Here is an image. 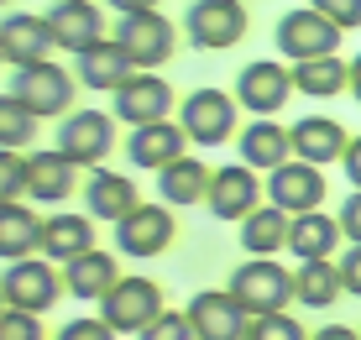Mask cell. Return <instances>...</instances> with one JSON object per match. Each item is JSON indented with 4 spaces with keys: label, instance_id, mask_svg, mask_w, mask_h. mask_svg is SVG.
<instances>
[{
    "label": "cell",
    "instance_id": "28",
    "mask_svg": "<svg viewBox=\"0 0 361 340\" xmlns=\"http://www.w3.org/2000/svg\"><path fill=\"white\" fill-rule=\"evenodd\" d=\"M293 288H298V304L330 309L335 298L345 293L341 262H335V257H309V262H298V267H293Z\"/></svg>",
    "mask_w": 361,
    "mask_h": 340
},
{
    "label": "cell",
    "instance_id": "39",
    "mask_svg": "<svg viewBox=\"0 0 361 340\" xmlns=\"http://www.w3.org/2000/svg\"><path fill=\"white\" fill-rule=\"evenodd\" d=\"M341 231L351 246H361V188H351V199L341 205Z\"/></svg>",
    "mask_w": 361,
    "mask_h": 340
},
{
    "label": "cell",
    "instance_id": "4",
    "mask_svg": "<svg viewBox=\"0 0 361 340\" xmlns=\"http://www.w3.org/2000/svg\"><path fill=\"white\" fill-rule=\"evenodd\" d=\"M341 27L330 16H319L314 6H298V11H283L278 27H272V47H278L288 63H309V58H330L341 47Z\"/></svg>",
    "mask_w": 361,
    "mask_h": 340
},
{
    "label": "cell",
    "instance_id": "44",
    "mask_svg": "<svg viewBox=\"0 0 361 340\" xmlns=\"http://www.w3.org/2000/svg\"><path fill=\"white\" fill-rule=\"evenodd\" d=\"M351 95H356V105H361V53L351 58Z\"/></svg>",
    "mask_w": 361,
    "mask_h": 340
},
{
    "label": "cell",
    "instance_id": "19",
    "mask_svg": "<svg viewBox=\"0 0 361 340\" xmlns=\"http://www.w3.org/2000/svg\"><path fill=\"white\" fill-rule=\"evenodd\" d=\"M73 73H79L84 90H110L116 95L121 84L136 73V63L126 58V47L116 42V37H99L94 47H84V53H73Z\"/></svg>",
    "mask_w": 361,
    "mask_h": 340
},
{
    "label": "cell",
    "instance_id": "11",
    "mask_svg": "<svg viewBox=\"0 0 361 340\" xmlns=\"http://www.w3.org/2000/svg\"><path fill=\"white\" fill-rule=\"evenodd\" d=\"M293 90H298L293 68H283V63H272V58H257V63H246V68L235 73V99H241V110H252V116H278Z\"/></svg>",
    "mask_w": 361,
    "mask_h": 340
},
{
    "label": "cell",
    "instance_id": "25",
    "mask_svg": "<svg viewBox=\"0 0 361 340\" xmlns=\"http://www.w3.org/2000/svg\"><path fill=\"white\" fill-rule=\"evenodd\" d=\"M42 251V215L27 210L21 199H0V257L21 262Z\"/></svg>",
    "mask_w": 361,
    "mask_h": 340
},
{
    "label": "cell",
    "instance_id": "2",
    "mask_svg": "<svg viewBox=\"0 0 361 340\" xmlns=\"http://www.w3.org/2000/svg\"><path fill=\"white\" fill-rule=\"evenodd\" d=\"M231 298L257 320V314L288 309L298 298V288H293V272L278 267V257H246L241 267L231 272Z\"/></svg>",
    "mask_w": 361,
    "mask_h": 340
},
{
    "label": "cell",
    "instance_id": "40",
    "mask_svg": "<svg viewBox=\"0 0 361 340\" xmlns=\"http://www.w3.org/2000/svg\"><path fill=\"white\" fill-rule=\"evenodd\" d=\"M341 278H345V293L361 298V246H351V251L341 257Z\"/></svg>",
    "mask_w": 361,
    "mask_h": 340
},
{
    "label": "cell",
    "instance_id": "32",
    "mask_svg": "<svg viewBox=\"0 0 361 340\" xmlns=\"http://www.w3.org/2000/svg\"><path fill=\"white\" fill-rule=\"evenodd\" d=\"M32 136H37V116L16 95H0V147L21 152V147H32Z\"/></svg>",
    "mask_w": 361,
    "mask_h": 340
},
{
    "label": "cell",
    "instance_id": "6",
    "mask_svg": "<svg viewBox=\"0 0 361 340\" xmlns=\"http://www.w3.org/2000/svg\"><path fill=\"white\" fill-rule=\"evenodd\" d=\"M110 37L126 47V58L136 68H163V63L178 53V27H173L163 11H131V16L116 21Z\"/></svg>",
    "mask_w": 361,
    "mask_h": 340
},
{
    "label": "cell",
    "instance_id": "35",
    "mask_svg": "<svg viewBox=\"0 0 361 340\" xmlns=\"http://www.w3.org/2000/svg\"><path fill=\"white\" fill-rule=\"evenodd\" d=\"M136 340H199V335H194V324H189V309H163Z\"/></svg>",
    "mask_w": 361,
    "mask_h": 340
},
{
    "label": "cell",
    "instance_id": "38",
    "mask_svg": "<svg viewBox=\"0 0 361 340\" xmlns=\"http://www.w3.org/2000/svg\"><path fill=\"white\" fill-rule=\"evenodd\" d=\"M58 340H116V330H110L99 314H84V320H68L63 330H58Z\"/></svg>",
    "mask_w": 361,
    "mask_h": 340
},
{
    "label": "cell",
    "instance_id": "36",
    "mask_svg": "<svg viewBox=\"0 0 361 340\" xmlns=\"http://www.w3.org/2000/svg\"><path fill=\"white\" fill-rule=\"evenodd\" d=\"M0 340H47V335H42V324H37V314L6 309L0 314Z\"/></svg>",
    "mask_w": 361,
    "mask_h": 340
},
{
    "label": "cell",
    "instance_id": "30",
    "mask_svg": "<svg viewBox=\"0 0 361 340\" xmlns=\"http://www.w3.org/2000/svg\"><path fill=\"white\" fill-rule=\"evenodd\" d=\"M345 241L341 231V215H325V210H309V215H293V231H288V251H298V262L309 257H330L335 246Z\"/></svg>",
    "mask_w": 361,
    "mask_h": 340
},
{
    "label": "cell",
    "instance_id": "8",
    "mask_svg": "<svg viewBox=\"0 0 361 340\" xmlns=\"http://www.w3.org/2000/svg\"><path fill=\"white\" fill-rule=\"evenodd\" d=\"M252 27V16H246V0H194L189 11H183V32H189L194 47H204V53H220V47H235Z\"/></svg>",
    "mask_w": 361,
    "mask_h": 340
},
{
    "label": "cell",
    "instance_id": "29",
    "mask_svg": "<svg viewBox=\"0 0 361 340\" xmlns=\"http://www.w3.org/2000/svg\"><path fill=\"white\" fill-rule=\"evenodd\" d=\"M288 231H293V215L278 205H257L252 215L241 220V251H252V257H278L283 246H288Z\"/></svg>",
    "mask_w": 361,
    "mask_h": 340
},
{
    "label": "cell",
    "instance_id": "20",
    "mask_svg": "<svg viewBox=\"0 0 361 340\" xmlns=\"http://www.w3.org/2000/svg\"><path fill=\"white\" fill-rule=\"evenodd\" d=\"M84 251H94V215H79V210H58V215L42 220V251L37 257L47 262H73L84 257Z\"/></svg>",
    "mask_w": 361,
    "mask_h": 340
},
{
    "label": "cell",
    "instance_id": "34",
    "mask_svg": "<svg viewBox=\"0 0 361 340\" xmlns=\"http://www.w3.org/2000/svg\"><path fill=\"white\" fill-rule=\"evenodd\" d=\"M32 152H0V199H27Z\"/></svg>",
    "mask_w": 361,
    "mask_h": 340
},
{
    "label": "cell",
    "instance_id": "41",
    "mask_svg": "<svg viewBox=\"0 0 361 340\" xmlns=\"http://www.w3.org/2000/svg\"><path fill=\"white\" fill-rule=\"evenodd\" d=\"M341 168H345V178H351V188H361V136H351V147H345Z\"/></svg>",
    "mask_w": 361,
    "mask_h": 340
},
{
    "label": "cell",
    "instance_id": "27",
    "mask_svg": "<svg viewBox=\"0 0 361 340\" xmlns=\"http://www.w3.org/2000/svg\"><path fill=\"white\" fill-rule=\"evenodd\" d=\"M73 168L79 162H68L63 152H32V178H27V199H37V205H63V199L73 194Z\"/></svg>",
    "mask_w": 361,
    "mask_h": 340
},
{
    "label": "cell",
    "instance_id": "37",
    "mask_svg": "<svg viewBox=\"0 0 361 340\" xmlns=\"http://www.w3.org/2000/svg\"><path fill=\"white\" fill-rule=\"evenodd\" d=\"M319 16H330L341 32H356L361 27V0H309Z\"/></svg>",
    "mask_w": 361,
    "mask_h": 340
},
{
    "label": "cell",
    "instance_id": "16",
    "mask_svg": "<svg viewBox=\"0 0 361 340\" xmlns=\"http://www.w3.org/2000/svg\"><path fill=\"white\" fill-rule=\"evenodd\" d=\"M262 194H267V183L257 178V168L235 162V168H215L204 205H209V215H215V220H235V225H241L257 205H262Z\"/></svg>",
    "mask_w": 361,
    "mask_h": 340
},
{
    "label": "cell",
    "instance_id": "13",
    "mask_svg": "<svg viewBox=\"0 0 361 340\" xmlns=\"http://www.w3.org/2000/svg\"><path fill=\"white\" fill-rule=\"evenodd\" d=\"M267 205L288 210V215H309L325 205V173L304 157H288L283 168L267 173Z\"/></svg>",
    "mask_w": 361,
    "mask_h": 340
},
{
    "label": "cell",
    "instance_id": "10",
    "mask_svg": "<svg viewBox=\"0 0 361 340\" xmlns=\"http://www.w3.org/2000/svg\"><path fill=\"white\" fill-rule=\"evenodd\" d=\"M116 147V121L105 110H68L63 126H58V152L79 168H94V162L110 157Z\"/></svg>",
    "mask_w": 361,
    "mask_h": 340
},
{
    "label": "cell",
    "instance_id": "42",
    "mask_svg": "<svg viewBox=\"0 0 361 340\" xmlns=\"http://www.w3.org/2000/svg\"><path fill=\"white\" fill-rule=\"evenodd\" d=\"M314 340H361V330H351V324H325V330H314Z\"/></svg>",
    "mask_w": 361,
    "mask_h": 340
},
{
    "label": "cell",
    "instance_id": "31",
    "mask_svg": "<svg viewBox=\"0 0 361 340\" xmlns=\"http://www.w3.org/2000/svg\"><path fill=\"white\" fill-rule=\"evenodd\" d=\"M293 84H298V95L330 99V95L351 90V63H345L341 53H330V58H309V63H293Z\"/></svg>",
    "mask_w": 361,
    "mask_h": 340
},
{
    "label": "cell",
    "instance_id": "33",
    "mask_svg": "<svg viewBox=\"0 0 361 340\" xmlns=\"http://www.w3.org/2000/svg\"><path fill=\"white\" fill-rule=\"evenodd\" d=\"M246 340H314V335H309L288 309H278V314H257V320H252V335H246Z\"/></svg>",
    "mask_w": 361,
    "mask_h": 340
},
{
    "label": "cell",
    "instance_id": "22",
    "mask_svg": "<svg viewBox=\"0 0 361 340\" xmlns=\"http://www.w3.org/2000/svg\"><path fill=\"white\" fill-rule=\"evenodd\" d=\"M47 21H53L58 47H63V53H84V47H94L99 37H105V21H99L94 0H53Z\"/></svg>",
    "mask_w": 361,
    "mask_h": 340
},
{
    "label": "cell",
    "instance_id": "5",
    "mask_svg": "<svg viewBox=\"0 0 361 340\" xmlns=\"http://www.w3.org/2000/svg\"><path fill=\"white\" fill-rule=\"evenodd\" d=\"M63 272L58 262L47 257H21V262H6V283H0V298L6 309H27V314H42L63 298Z\"/></svg>",
    "mask_w": 361,
    "mask_h": 340
},
{
    "label": "cell",
    "instance_id": "12",
    "mask_svg": "<svg viewBox=\"0 0 361 340\" xmlns=\"http://www.w3.org/2000/svg\"><path fill=\"white\" fill-rule=\"evenodd\" d=\"M58 53V32L47 16H27V11H11L0 21V58L11 68H32V63H47Z\"/></svg>",
    "mask_w": 361,
    "mask_h": 340
},
{
    "label": "cell",
    "instance_id": "14",
    "mask_svg": "<svg viewBox=\"0 0 361 340\" xmlns=\"http://www.w3.org/2000/svg\"><path fill=\"white\" fill-rule=\"evenodd\" d=\"M189 324L199 340H246L252 335V314L231 298V288H204L189 298Z\"/></svg>",
    "mask_w": 361,
    "mask_h": 340
},
{
    "label": "cell",
    "instance_id": "18",
    "mask_svg": "<svg viewBox=\"0 0 361 340\" xmlns=\"http://www.w3.org/2000/svg\"><path fill=\"white\" fill-rule=\"evenodd\" d=\"M183 142H189V131H183L178 121H147V126H131L126 157H131V168H152V173H163L168 162H178V157H183Z\"/></svg>",
    "mask_w": 361,
    "mask_h": 340
},
{
    "label": "cell",
    "instance_id": "3",
    "mask_svg": "<svg viewBox=\"0 0 361 340\" xmlns=\"http://www.w3.org/2000/svg\"><path fill=\"white\" fill-rule=\"evenodd\" d=\"M178 126L199 147H226L231 131L241 126V99L226 95V90H215V84H199V90L178 105Z\"/></svg>",
    "mask_w": 361,
    "mask_h": 340
},
{
    "label": "cell",
    "instance_id": "24",
    "mask_svg": "<svg viewBox=\"0 0 361 340\" xmlns=\"http://www.w3.org/2000/svg\"><path fill=\"white\" fill-rule=\"evenodd\" d=\"M121 283V267H116V251H84V257H73L63 262V288H68V298H105L110 288Z\"/></svg>",
    "mask_w": 361,
    "mask_h": 340
},
{
    "label": "cell",
    "instance_id": "7",
    "mask_svg": "<svg viewBox=\"0 0 361 340\" xmlns=\"http://www.w3.org/2000/svg\"><path fill=\"white\" fill-rule=\"evenodd\" d=\"M163 309H168L163 288H157L152 278H121L105 298H99V320H105L116 335H142Z\"/></svg>",
    "mask_w": 361,
    "mask_h": 340
},
{
    "label": "cell",
    "instance_id": "15",
    "mask_svg": "<svg viewBox=\"0 0 361 340\" xmlns=\"http://www.w3.org/2000/svg\"><path fill=\"white\" fill-rule=\"evenodd\" d=\"M110 99H116V121H126V126L168 121V110H173V84H168L157 68H136Z\"/></svg>",
    "mask_w": 361,
    "mask_h": 340
},
{
    "label": "cell",
    "instance_id": "21",
    "mask_svg": "<svg viewBox=\"0 0 361 340\" xmlns=\"http://www.w3.org/2000/svg\"><path fill=\"white\" fill-rule=\"evenodd\" d=\"M345 147H351V136H345L341 121H330V116H304V121H293V157L314 162V168H330V162L345 157Z\"/></svg>",
    "mask_w": 361,
    "mask_h": 340
},
{
    "label": "cell",
    "instance_id": "23",
    "mask_svg": "<svg viewBox=\"0 0 361 340\" xmlns=\"http://www.w3.org/2000/svg\"><path fill=\"white\" fill-rule=\"evenodd\" d=\"M209 178H215V168L199 157H178L168 162L163 173H157V199L173 210H189V205H204L209 199Z\"/></svg>",
    "mask_w": 361,
    "mask_h": 340
},
{
    "label": "cell",
    "instance_id": "26",
    "mask_svg": "<svg viewBox=\"0 0 361 340\" xmlns=\"http://www.w3.org/2000/svg\"><path fill=\"white\" fill-rule=\"evenodd\" d=\"M142 205L136 199V183L126 178V173H105V168H94V178L84 183V210H90L94 220H126L131 210Z\"/></svg>",
    "mask_w": 361,
    "mask_h": 340
},
{
    "label": "cell",
    "instance_id": "9",
    "mask_svg": "<svg viewBox=\"0 0 361 340\" xmlns=\"http://www.w3.org/2000/svg\"><path fill=\"white\" fill-rule=\"evenodd\" d=\"M178 241L173 205H136L126 220H116V251L121 257H163Z\"/></svg>",
    "mask_w": 361,
    "mask_h": 340
},
{
    "label": "cell",
    "instance_id": "1",
    "mask_svg": "<svg viewBox=\"0 0 361 340\" xmlns=\"http://www.w3.org/2000/svg\"><path fill=\"white\" fill-rule=\"evenodd\" d=\"M73 90H79V73H68L63 63H32V68H11L6 95H16L37 121H63L73 110Z\"/></svg>",
    "mask_w": 361,
    "mask_h": 340
},
{
    "label": "cell",
    "instance_id": "43",
    "mask_svg": "<svg viewBox=\"0 0 361 340\" xmlns=\"http://www.w3.org/2000/svg\"><path fill=\"white\" fill-rule=\"evenodd\" d=\"M110 6H116L121 16H131V11H157V0H110Z\"/></svg>",
    "mask_w": 361,
    "mask_h": 340
},
{
    "label": "cell",
    "instance_id": "17",
    "mask_svg": "<svg viewBox=\"0 0 361 340\" xmlns=\"http://www.w3.org/2000/svg\"><path fill=\"white\" fill-rule=\"evenodd\" d=\"M235 152H241L246 168H283V162L293 157V126H272V116H257L252 126H241L235 131Z\"/></svg>",
    "mask_w": 361,
    "mask_h": 340
}]
</instances>
